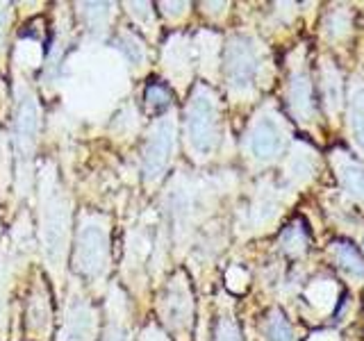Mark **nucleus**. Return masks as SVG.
<instances>
[{"label":"nucleus","mask_w":364,"mask_h":341,"mask_svg":"<svg viewBox=\"0 0 364 341\" xmlns=\"http://www.w3.org/2000/svg\"><path fill=\"white\" fill-rule=\"evenodd\" d=\"M144 100H146L148 109H153V112H162L164 107H168V105H171V91H168L164 85L155 82V85H151V87L146 89Z\"/></svg>","instance_id":"nucleus-22"},{"label":"nucleus","mask_w":364,"mask_h":341,"mask_svg":"<svg viewBox=\"0 0 364 341\" xmlns=\"http://www.w3.org/2000/svg\"><path fill=\"white\" fill-rule=\"evenodd\" d=\"M337 261L350 278H364V259L350 244H337Z\"/></svg>","instance_id":"nucleus-18"},{"label":"nucleus","mask_w":364,"mask_h":341,"mask_svg":"<svg viewBox=\"0 0 364 341\" xmlns=\"http://www.w3.org/2000/svg\"><path fill=\"white\" fill-rule=\"evenodd\" d=\"M214 341H242V332H239V328H237L232 316L221 314L219 318H216Z\"/></svg>","instance_id":"nucleus-23"},{"label":"nucleus","mask_w":364,"mask_h":341,"mask_svg":"<svg viewBox=\"0 0 364 341\" xmlns=\"http://www.w3.org/2000/svg\"><path fill=\"white\" fill-rule=\"evenodd\" d=\"M289 105L299 119L312 117V87L305 73H294L289 80Z\"/></svg>","instance_id":"nucleus-12"},{"label":"nucleus","mask_w":364,"mask_h":341,"mask_svg":"<svg viewBox=\"0 0 364 341\" xmlns=\"http://www.w3.org/2000/svg\"><path fill=\"white\" fill-rule=\"evenodd\" d=\"M282 246L287 253H299L305 248V234L299 225H289L282 234Z\"/></svg>","instance_id":"nucleus-25"},{"label":"nucleus","mask_w":364,"mask_h":341,"mask_svg":"<svg viewBox=\"0 0 364 341\" xmlns=\"http://www.w3.org/2000/svg\"><path fill=\"white\" fill-rule=\"evenodd\" d=\"M159 7H162V11L166 16H173V14H182L185 11V7H187V3H159Z\"/></svg>","instance_id":"nucleus-29"},{"label":"nucleus","mask_w":364,"mask_h":341,"mask_svg":"<svg viewBox=\"0 0 364 341\" xmlns=\"http://www.w3.org/2000/svg\"><path fill=\"white\" fill-rule=\"evenodd\" d=\"M278 212V198L276 193L271 189H262L257 191V196L250 205V212H248V219L253 225H262V223H269L273 216Z\"/></svg>","instance_id":"nucleus-13"},{"label":"nucleus","mask_w":364,"mask_h":341,"mask_svg":"<svg viewBox=\"0 0 364 341\" xmlns=\"http://www.w3.org/2000/svg\"><path fill=\"white\" fill-rule=\"evenodd\" d=\"M117 48L125 55V60H128L132 66H144L146 64V48H144L141 39L136 37L134 32H128V30L119 32Z\"/></svg>","instance_id":"nucleus-17"},{"label":"nucleus","mask_w":364,"mask_h":341,"mask_svg":"<svg viewBox=\"0 0 364 341\" xmlns=\"http://www.w3.org/2000/svg\"><path fill=\"white\" fill-rule=\"evenodd\" d=\"M71 237V200L60 185L53 164H46L39 175V244L46 266L60 280Z\"/></svg>","instance_id":"nucleus-1"},{"label":"nucleus","mask_w":364,"mask_h":341,"mask_svg":"<svg viewBox=\"0 0 364 341\" xmlns=\"http://www.w3.org/2000/svg\"><path fill=\"white\" fill-rule=\"evenodd\" d=\"M125 7H130V14L136 18V23H148L153 18V9L148 3H128Z\"/></svg>","instance_id":"nucleus-27"},{"label":"nucleus","mask_w":364,"mask_h":341,"mask_svg":"<svg viewBox=\"0 0 364 341\" xmlns=\"http://www.w3.org/2000/svg\"><path fill=\"white\" fill-rule=\"evenodd\" d=\"M9 21H11V9H9V5H3V3H0V55L5 53V41H7Z\"/></svg>","instance_id":"nucleus-26"},{"label":"nucleus","mask_w":364,"mask_h":341,"mask_svg":"<svg viewBox=\"0 0 364 341\" xmlns=\"http://www.w3.org/2000/svg\"><path fill=\"white\" fill-rule=\"evenodd\" d=\"M287 173L294 180H305L312 175V153L307 151H296L289 157V164H287Z\"/></svg>","instance_id":"nucleus-20"},{"label":"nucleus","mask_w":364,"mask_h":341,"mask_svg":"<svg viewBox=\"0 0 364 341\" xmlns=\"http://www.w3.org/2000/svg\"><path fill=\"white\" fill-rule=\"evenodd\" d=\"M307 296H310V301L314 305H330L333 303V296H335V287L333 284H328L326 280H318L312 284L310 289H307Z\"/></svg>","instance_id":"nucleus-24"},{"label":"nucleus","mask_w":364,"mask_h":341,"mask_svg":"<svg viewBox=\"0 0 364 341\" xmlns=\"http://www.w3.org/2000/svg\"><path fill=\"white\" fill-rule=\"evenodd\" d=\"M98 314L75 287L68 293L64 307V325L57 341H96Z\"/></svg>","instance_id":"nucleus-8"},{"label":"nucleus","mask_w":364,"mask_h":341,"mask_svg":"<svg viewBox=\"0 0 364 341\" xmlns=\"http://www.w3.org/2000/svg\"><path fill=\"white\" fill-rule=\"evenodd\" d=\"M26 325H28V337L43 341L50 335L53 328V305H50V291L43 284L41 278H37L34 287L30 289L28 298V312H26Z\"/></svg>","instance_id":"nucleus-10"},{"label":"nucleus","mask_w":364,"mask_h":341,"mask_svg":"<svg viewBox=\"0 0 364 341\" xmlns=\"http://www.w3.org/2000/svg\"><path fill=\"white\" fill-rule=\"evenodd\" d=\"M323 91H326V105H330L333 112L339 109V105H341V80H339V73L333 66H326Z\"/></svg>","instance_id":"nucleus-21"},{"label":"nucleus","mask_w":364,"mask_h":341,"mask_svg":"<svg viewBox=\"0 0 364 341\" xmlns=\"http://www.w3.org/2000/svg\"><path fill=\"white\" fill-rule=\"evenodd\" d=\"M139 341H171V339H168L155 323H148V325L141 330Z\"/></svg>","instance_id":"nucleus-28"},{"label":"nucleus","mask_w":364,"mask_h":341,"mask_svg":"<svg viewBox=\"0 0 364 341\" xmlns=\"http://www.w3.org/2000/svg\"><path fill=\"white\" fill-rule=\"evenodd\" d=\"M102 341H132L130 325H128V310L121 289L114 287L107 307H105V328H102Z\"/></svg>","instance_id":"nucleus-11"},{"label":"nucleus","mask_w":364,"mask_h":341,"mask_svg":"<svg viewBox=\"0 0 364 341\" xmlns=\"http://www.w3.org/2000/svg\"><path fill=\"white\" fill-rule=\"evenodd\" d=\"M339 180L348 193H353L358 200L364 202V166L346 159V162L339 164Z\"/></svg>","instance_id":"nucleus-16"},{"label":"nucleus","mask_w":364,"mask_h":341,"mask_svg":"<svg viewBox=\"0 0 364 341\" xmlns=\"http://www.w3.org/2000/svg\"><path fill=\"white\" fill-rule=\"evenodd\" d=\"M80 7V16H82L85 26L91 32H105L112 18V5L109 3H87V5H77Z\"/></svg>","instance_id":"nucleus-15"},{"label":"nucleus","mask_w":364,"mask_h":341,"mask_svg":"<svg viewBox=\"0 0 364 341\" xmlns=\"http://www.w3.org/2000/svg\"><path fill=\"white\" fill-rule=\"evenodd\" d=\"M109 219L96 212H82L73 246V269L80 278L98 282L109 269Z\"/></svg>","instance_id":"nucleus-2"},{"label":"nucleus","mask_w":364,"mask_h":341,"mask_svg":"<svg viewBox=\"0 0 364 341\" xmlns=\"http://www.w3.org/2000/svg\"><path fill=\"white\" fill-rule=\"evenodd\" d=\"M157 310L159 316H162V323L178 339L187 341L193 321V301H191V289L187 284V278L182 273H176L166 282V287L159 293Z\"/></svg>","instance_id":"nucleus-6"},{"label":"nucleus","mask_w":364,"mask_h":341,"mask_svg":"<svg viewBox=\"0 0 364 341\" xmlns=\"http://www.w3.org/2000/svg\"><path fill=\"white\" fill-rule=\"evenodd\" d=\"M350 130H353V139H355L358 148L364 153V87L358 85L350 91Z\"/></svg>","instance_id":"nucleus-14"},{"label":"nucleus","mask_w":364,"mask_h":341,"mask_svg":"<svg viewBox=\"0 0 364 341\" xmlns=\"http://www.w3.org/2000/svg\"><path fill=\"white\" fill-rule=\"evenodd\" d=\"M39 139V102L37 96L23 85H16V112H14V132H11V146H14L16 157V175L21 193L26 191L30 170H32V157L37 151Z\"/></svg>","instance_id":"nucleus-4"},{"label":"nucleus","mask_w":364,"mask_h":341,"mask_svg":"<svg viewBox=\"0 0 364 341\" xmlns=\"http://www.w3.org/2000/svg\"><path fill=\"white\" fill-rule=\"evenodd\" d=\"M267 341H294V332L280 312H273L267 321Z\"/></svg>","instance_id":"nucleus-19"},{"label":"nucleus","mask_w":364,"mask_h":341,"mask_svg":"<svg viewBox=\"0 0 364 341\" xmlns=\"http://www.w3.org/2000/svg\"><path fill=\"white\" fill-rule=\"evenodd\" d=\"M284 146V130L273 114H262L248 132V151L259 162L278 157Z\"/></svg>","instance_id":"nucleus-9"},{"label":"nucleus","mask_w":364,"mask_h":341,"mask_svg":"<svg viewBox=\"0 0 364 341\" xmlns=\"http://www.w3.org/2000/svg\"><path fill=\"white\" fill-rule=\"evenodd\" d=\"M259 73V48L257 43L239 34L225 48V80L232 94H248Z\"/></svg>","instance_id":"nucleus-7"},{"label":"nucleus","mask_w":364,"mask_h":341,"mask_svg":"<svg viewBox=\"0 0 364 341\" xmlns=\"http://www.w3.org/2000/svg\"><path fill=\"white\" fill-rule=\"evenodd\" d=\"M176 130L178 128L173 114L157 119L148 130L141 148V173L146 185H155L166 173L176 151Z\"/></svg>","instance_id":"nucleus-5"},{"label":"nucleus","mask_w":364,"mask_h":341,"mask_svg":"<svg viewBox=\"0 0 364 341\" xmlns=\"http://www.w3.org/2000/svg\"><path fill=\"white\" fill-rule=\"evenodd\" d=\"M310 341H337V335L335 332H318Z\"/></svg>","instance_id":"nucleus-30"},{"label":"nucleus","mask_w":364,"mask_h":341,"mask_svg":"<svg viewBox=\"0 0 364 341\" xmlns=\"http://www.w3.org/2000/svg\"><path fill=\"white\" fill-rule=\"evenodd\" d=\"M219 102L214 91L198 85L185 109V136L191 155L205 159L219 144Z\"/></svg>","instance_id":"nucleus-3"}]
</instances>
